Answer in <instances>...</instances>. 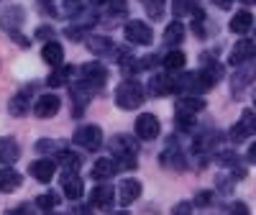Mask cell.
<instances>
[{
    "mask_svg": "<svg viewBox=\"0 0 256 215\" xmlns=\"http://www.w3.org/2000/svg\"><path fill=\"white\" fill-rule=\"evenodd\" d=\"M144 102V88L136 80H126L118 84L116 90V105L123 108V110H134V108H141Z\"/></svg>",
    "mask_w": 256,
    "mask_h": 215,
    "instance_id": "cell-1",
    "label": "cell"
},
{
    "mask_svg": "<svg viewBox=\"0 0 256 215\" xmlns=\"http://www.w3.org/2000/svg\"><path fill=\"white\" fill-rule=\"evenodd\" d=\"M74 144L82 146V148H88V152H98V148L102 146V128L100 126H80L77 128V134H74Z\"/></svg>",
    "mask_w": 256,
    "mask_h": 215,
    "instance_id": "cell-2",
    "label": "cell"
},
{
    "mask_svg": "<svg viewBox=\"0 0 256 215\" xmlns=\"http://www.w3.org/2000/svg\"><path fill=\"white\" fill-rule=\"evenodd\" d=\"M80 77H82L80 80L82 84H88L90 90H98L105 84V80H108V70H105L100 62H88L80 67Z\"/></svg>",
    "mask_w": 256,
    "mask_h": 215,
    "instance_id": "cell-3",
    "label": "cell"
},
{
    "mask_svg": "<svg viewBox=\"0 0 256 215\" xmlns=\"http://www.w3.org/2000/svg\"><path fill=\"white\" fill-rule=\"evenodd\" d=\"M123 34H126V38L131 41V44H138V46H148L154 41V31L148 28L144 20H128Z\"/></svg>",
    "mask_w": 256,
    "mask_h": 215,
    "instance_id": "cell-4",
    "label": "cell"
},
{
    "mask_svg": "<svg viewBox=\"0 0 256 215\" xmlns=\"http://www.w3.org/2000/svg\"><path fill=\"white\" fill-rule=\"evenodd\" d=\"M254 134H256V113L254 110H244L241 118H238V123L230 128V141L241 144V141H246Z\"/></svg>",
    "mask_w": 256,
    "mask_h": 215,
    "instance_id": "cell-5",
    "label": "cell"
},
{
    "mask_svg": "<svg viewBox=\"0 0 256 215\" xmlns=\"http://www.w3.org/2000/svg\"><path fill=\"white\" fill-rule=\"evenodd\" d=\"M159 131H162V126H159V118H156L154 113H141V116L136 118V136H138V138L152 141V138L159 136Z\"/></svg>",
    "mask_w": 256,
    "mask_h": 215,
    "instance_id": "cell-6",
    "label": "cell"
},
{
    "mask_svg": "<svg viewBox=\"0 0 256 215\" xmlns=\"http://www.w3.org/2000/svg\"><path fill=\"white\" fill-rule=\"evenodd\" d=\"M88 49L92 52V54H98V56H116V62H118V56H120V46H116L110 38H105V36H90L88 38Z\"/></svg>",
    "mask_w": 256,
    "mask_h": 215,
    "instance_id": "cell-7",
    "label": "cell"
},
{
    "mask_svg": "<svg viewBox=\"0 0 256 215\" xmlns=\"http://www.w3.org/2000/svg\"><path fill=\"white\" fill-rule=\"evenodd\" d=\"M59 108H62V100L49 92V95H41V98L34 102V113H36L38 118H52V116L59 113Z\"/></svg>",
    "mask_w": 256,
    "mask_h": 215,
    "instance_id": "cell-8",
    "label": "cell"
},
{
    "mask_svg": "<svg viewBox=\"0 0 256 215\" xmlns=\"http://www.w3.org/2000/svg\"><path fill=\"white\" fill-rule=\"evenodd\" d=\"M256 56V44L251 38H241L236 41V46L230 49V64H246Z\"/></svg>",
    "mask_w": 256,
    "mask_h": 215,
    "instance_id": "cell-9",
    "label": "cell"
},
{
    "mask_svg": "<svg viewBox=\"0 0 256 215\" xmlns=\"http://www.w3.org/2000/svg\"><path fill=\"white\" fill-rule=\"evenodd\" d=\"M90 98H92V90L88 88V84H82V82H77L74 88H72V116L74 118H80L82 113H84V108H88V102H90Z\"/></svg>",
    "mask_w": 256,
    "mask_h": 215,
    "instance_id": "cell-10",
    "label": "cell"
},
{
    "mask_svg": "<svg viewBox=\"0 0 256 215\" xmlns=\"http://www.w3.org/2000/svg\"><path fill=\"white\" fill-rule=\"evenodd\" d=\"M113 200H116V192H113L110 184H98L90 195V205H95L98 210H110Z\"/></svg>",
    "mask_w": 256,
    "mask_h": 215,
    "instance_id": "cell-11",
    "label": "cell"
},
{
    "mask_svg": "<svg viewBox=\"0 0 256 215\" xmlns=\"http://www.w3.org/2000/svg\"><path fill=\"white\" fill-rule=\"evenodd\" d=\"M31 92H34V88H24V90H18L13 98H10V116H26L28 110H31Z\"/></svg>",
    "mask_w": 256,
    "mask_h": 215,
    "instance_id": "cell-12",
    "label": "cell"
},
{
    "mask_svg": "<svg viewBox=\"0 0 256 215\" xmlns=\"http://www.w3.org/2000/svg\"><path fill=\"white\" fill-rule=\"evenodd\" d=\"M174 110H177V116H195V113L205 110V100L195 98V95H182L174 102Z\"/></svg>",
    "mask_w": 256,
    "mask_h": 215,
    "instance_id": "cell-13",
    "label": "cell"
},
{
    "mask_svg": "<svg viewBox=\"0 0 256 215\" xmlns=\"http://www.w3.org/2000/svg\"><path fill=\"white\" fill-rule=\"evenodd\" d=\"M141 198V182L138 180H123L118 187V202L120 205H131Z\"/></svg>",
    "mask_w": 256,
    "mask_h": 215,
    "instance_id": "cell-14",
    "label": "cell"
},
{
    "mask_svg": "<svg viewBox=\"0 0 256 215\" xmlns=\"http://www.w3.org/2000/svg\"><path fill=\"white\" fill-rule=\"evenodd\" d=\"M28 172H31V177H36L38 182H52L54 172H56V162L54 159H38V162H34L28 166Z\"/></svg>",
    "mask_w": 256,
    "mask_h": 215,
    "instance_id": "cell-15",
    "label": "cell"
},
{
    "mask_svg": "<svg viewBox=\"0 0 256 215\" xmlns=\"http://www.w3.org/2000/svg\"><path fill=\"white\" fill-rule=\"evenodd\" d=\"M148 90H152V95H156V98L172 95L174 92V80L169 74H154L152 82H148Z\"/></svg>",
    "mask_w": 256,
    "mask_h": 215,
    "instance_id": "cell-16",
    "label": "cell"
},
{
    "mask_svg": "<svg viewBox=\"0 0 256 215\" xmlns=\"http://www.w3.org/2000/svg\"><path fill=\"white\" fill-rule=\"evenodd\" d=\"M18 156H20V146H18V141L10 138V136L0 138V162L10 166L13 162H18Z\"/></svg>",
    "mask_w": 256,
    "mask_h": 215,
    "instance_id": "cell-17",
    "label": "cell"
},
{
    "mask_svg": "<svg viewBox=\"0 0 256 215\" xmlns=\"http://www.w3.org/2000/svg\"><path fill=\"white\" fill-rule=\"evenodd\" d=\"M24 24V8H6L0 16V26L10 34H18V26Z\"/></svg>",
    "mask_w": 256,
    "mask_h": 215,
    "instance_id": "cell-18",
    "label": "cell"
},
{
    "mask_svg": "<svg viewBox=\"0 0 256 215\" xmlns=\"http://www.w3.org/2000/svg\"><path fill=\"white\" fill-rule=\"evenodd\" d=\"M116 172H118V164H116V159H108V156H102V159H98V162L92 164V180L102 182V180L113 177Z\"/></svg>",
    "mask_w": 256,
    "mask_h": 215,
    "instance_id": "cell-19",
    "label": "cell"
},
{
    "mask_svg": "<svg viewBox=\"0 0 256 215\" xmlns=\"http://www.w3.org/2000/svg\"><path fill=\"white\" fill-rule=\"evenodd\" d=\"M24 182V177L18 174L13 166H3L0 169V192H16Z\"/></svg>",
    "mask_w": 256,
    "mask_h": 215,
    "instance_id": "cell-20",
    "label": "cell"
},
{
    "mask_svg": "<svg viewBox=\"0 0 256 215\" xmlns=\"http://www.w3.org/2000/svg\"><path fill=\"white\" fill-rule=\"evenodd\" d=\"M56 162L62 164L64 174H77V169L82 166V159H80V154H74V152H67V148H62V152L56 154Z\"/></svg>",
    "mask_w": 256,
    "mask_h": 215,
    "instance_id": "cell-21",
    "label": "cell"
},
{
    "mask_svg": "<svg viewBox=\"0 0 256 215\" xmlns=\"http://www.w3.org/2000/svg\"><path fill=\"white\" fill-rule=\"evenodd\" d=\"M41 59H44L46 64H52V67H62V59H64L62 44H56V41H46L44 49H41Z\"/></svg>",
    "mask_w": 256,
    "mask_h": 215,
    "instance_id": "cell-22",
    "label": "cell"
},
{
    "mask_svg": "<svg viewBox=\"0 0 256 215\" xmlns=\"http://www.w3.org/2000/svg\"><path fill=\"white\" fill-rule=\"evenodd\" d=\"M62 190H64V195H67L70 200H80L82 192H84L82 180H80L77 174H64V177H62Z\"/></svg>",
    "mask_w": 256,
    "mask_h": 215,
    "instance_id": "cell-23",
    "label": "cell"
},
{
    "mask_svg": "<svg viewBox=\"0 0 256 215\" xmlns=\"http://www.w3.org/2000/svg\"><path fill=\"white\" fill-rule=\"evenodd\" d=\"M162 164L169 166V169H182L184 166V159H182V152L177 148V144H169L162 152Z\"/></svg>",
    "mask_w": 256,
    "mask_h": 215,
    "instance_id": "cell-24",
    "label": "cell"
},
{
    "mask_svg": "<svg viewBox=\"0 0 256 215\" xmlns=\"http://www.w3.org/2000/svg\"><path fill=\"white\" fill-rule=\"evenodd\" d=\"M228 26H230L233 34H246V31L254 26V16H251L248 10H238L236 16L230 18V24H228Z\"/></svg>",
    "mask_w": 256,
    "mask_h": 215,
    "instance_id": "cell-25",
    "label": "cell"
},
{
    "mask_svg": "<svg viewBox=\"0 0 256 215\" xmlns=\"http://www.w3.org/2000/svg\"><path fill=\"white\" fill-rule=\"evenodd\" d=\"M72 74H74V70L67 67V64H62V67H56V70L49 74L46 84H49V88H62V84H67V82L72 80Z\"/></svg>",
    "mask_w": 256,
    "mask_h": 215,
    "instance_id": "cell-26",
    "label": "cell"
},
{
    "mask_svg": "<svg viewBox=\"0 0 256 215\" xmlns=\"http://www.w3.org/2000/svg\"><path fill=\"white\" fill-rule=\"evenodd\" d=\"M184 62H187V56H184L180 49H172L169 54H164V59H162V64H164V70H166V72H177V70H182V67H184Z\"/></svg>",
    "mask_w": 256,
    "mask_h": 215,
    "instance_id": "cell-27",
    "label": "cell"
},
{
    "mask_svg": "<svg viewBox=\"0 0 256 215\" xmlns=\"http://www.w3.org/2000/svg\"><path fill=\"white\" fill-rule=\"evenodd\" d=\"M195 10H200V0H174V3H172V13L177 18L195 16Z\"/></svg>",
    "mask_w": 256,
    "mask_h": 215,
    "instance_id": "cell-28",
    "label": "cell"
},
{
    "mask_svg": "<svg viewBox=\"0 0 256 215\" xmlns=\"http://www.w3.org/2000/svg\"><path fill=\"white\" fill-rule=\"evenodd\" d=\"M182 38H184V26L180 24V20H172V24L166 26V31H164V44L172 46V44H180Z\"/></svg>",
    "mask_w": 256,
    "mask_h": 215,
    "instance_id": "cell-29",
    "label": "cell"
},
{
    "mask_svg": "<svg viewBox=\"0 0 256 215\" xmlns=\"http://www.w3.org/2000/svg\"><path fill=\"white\" fill-rule=\"evenodd\" d=\"M254 77H256V67H246L244 72H238V77H233V92L244 90V88H246V84H248Z\"/></svg>",
    "mask_w": 256,
    "mask_h": 215,
    "instance_id": "cell-30",
    "label": "cell"
},
{
    "mask_svg": "<svg viewBox=\"0 0 256 215\" xmlns=\"http://www.w3.org/2000/svg\"><path fill=\"white\" fill-rule=\"evenodd\" d=\"M62 148H64V144L52 141V138H41V141L36 144V152H38V154H59Z\"/></svg>",
    "mask_w": 256,
    "mask_h": 215,
    "instance_id": "cell-31",
    "label": "cell"
},
{
    "mask_svg": "<svg viewBox=\"0 0 256 215\" xmlns=\"http://www.w3.org/2000/svg\"><path fill=\"white\" fill-rule=\"evenodd\" d=\"M36 205H38L41 210H54V208L59 205V195H56V192H44V195L36 198Z\"/></svg>",
    "mask_w": 256,
    "mask_h": 215,
    "instance_id": "cell-32",
    "label": "cell"
},
{
    "mask_svg": "<svg viewBox=\"0 0 256 215\" xmlns=\"http://www.w3.org/2000/svg\"><path fill=\"white\" fill-rule=\"evenodd\" d=\"M164 3H166V0H144V8H146L148 16L156 20V18H162V13H164Z\"/></svg>",
    "mask_w": 256,
    "mask_h": 215,
    "instance_id": "cell-33",
    "label": "cell"
},
{
    "mask_svg": "<svg viewBox=\"0 0 256 215\" xmlns=\"http://www.w3.org/2000/svg\"><path fill=\"white\" fill-rule=\"evenodd\" d=\"M128 13V6H126V0H110V8H108V16L116 20V18H123Z\"/></svg>",
    "mask_w": 256,
    "mask_h": 215,
    "instance_id": "cell-34",
    "label": "cell"
},
{
    "mask_svg": "<svg viewBox=\"0 0 256 215\" xmlns=\"http://www.w3.org/2000/svg\"><path fill=\"white\" fill-rule=\"evenodd\" d=\"M218 162L223 166H236L238 164V154H233V152H220L218 154Z\"/></svg>",
    "mask_w": 256,
    "mask_h": 215,
    "instance_id": "cell-35",
    "label": "cell"
},
{
    "mask_svg": "<svg viewBox=\"0 0 256 215\" xmlns=\"http://www.w3.org/2000/svg\"><path fill=\"white\" fill-rule=\"evenodd\" d=\"M38 6H41V10H44L46 16H59V6H56V0H38Z\"/></svg>",
    "mask_w": 256,
    "mask_h": 215,
    "instance_id": "cell-36",
    "label": "cell"
},
{
    "mask_svg": "<svg viewBox=\"0 0 256 215\" xmlns=\"http://www.w3.org/2000/svg\"><path fill=\"white\" fill-rule=\"evenodd\" d=\"M210 200H212V192H208V190H202V192H198V195H195V205H200V208L210 205Z\"/></svg>",
    "mask_w": 256,
    "mask_h": 215,
    "instance_id": "cell-37",
    "label": "cell"
},
{
    "mask_svg": "<svg viewBox=\"0 0 256 215\" xmlns=\"http://www.w3.org/2000/svg\"><path fill=\"white\" fill-rule=\"evenodd\" d=\"M36 38H44V41L54 38V28H52V26H38V28H36Z\"/></svg>",
    "mask_w": 256,
    "mask_h": 215,
    "instance_id": "cell-38",
    "label": "cell"
},
{
    "mask_svg": "<svg viewBox=\"0 0 256 215\" xmlns=\"http://www.w3.org/2000/svg\"><path fill=\"white\" fill-rule=\"evenodd\" d=\"M228 215H251V212H248V208L244 202H233L230 210H228Z\"/></svg>",
    "mask_w": 256,
    "mask_h": 215,
    "instance_id": "cell-39",
    "label": "cell"
},
{
    "mask_svg": "<svg viewBox=\"0 0 256 215\" xmlns=\"http://www.w3.org/2000/svg\"><path fill=\"white\" fill-rule=\"evenodd\" d=\"M6 215H34V212H31V208H28V205H20V208H13V210H8Z\"/></svg>",
    "mask_w": 256,
    "mask_h": 215,
    "instance_id": "cell-40",
    "label": "cell"
},
{
    "mask_svg": "<svg viewBox=\"0 0 256 215\" xmlns=\"http://www.w3.org/2000/svg\"><path fill=\"white\" fill-rule=\"evenodd\" d=\"M212 3H216L218 8H223V10H228V8H230V0H212Z\"/></svg>",
    "mask_w": 256,
    "mask_h": 215,
    "instance_id": "cell-41",
    "label": "cell"
},
{
    "mask_svg": "<svg viewBox=\"0 0 256 215\" xmlns=\"http://www.w3.org/2000/svg\"><path fill=\"white\" fill-rule=\"evenodd\" d=\"M248 162L256 164V144H251V148H248Z\"/></svg>",
    "mask_w": 256,
    "mask_h": 215,
    "instance_id": "cell-42",
    "label": "cell"
},
{
    "mask_svg": "<svg viewBox=\"0 0 256 215\" xmlns=\"http://www.w3.org/2000/svg\"><path fill=\"white\" fill-rule=\"evenodd\" d=\"M77 215H90V210H88V208H80V210H77Z\"/></svg>",
    "mask_w": 256,
    "mask_h": 215,
    "instance_id": "cell-43",
    "label": "cell"
},
{
    "mask_svg": "<svg viewBox=\"0 0 256 215\" xmlns=\"http://www.w3.org/2000/svg\"><path fill=\"white\" fill-rule=\"evenodd\" d=\"M92 3H98V6H102V3H110V0H92Z\"/></svg>",
    "mask_w": 256,
    "mask_h": 215,
    "instance_id": "cell-44",
    "label": "cell"
},
{
    "mask_svg": "<svg viewBox=\"0 0 256 215\" xmlns=\"http://www.w3.org/2000/svg\"><path fill=\"white\" fill-rule=\"evenodd\" d=\"M113 215H128V212H126V210H120V212H113Z\"/></svg>",
    "mask_w": 256,
    "mask_h": 215,
    "instance_id": "cell-45",
    "label": "cell"
},
{
    "mask_svg": "<svg viewBox=\"0 0 256 215\" xmlns=\"http://www.w3.org/2000/svg\"><path fill=\"white\" fill-rule=\"evenodd\" d=\"M241 3H256V0H241Z\"/></svg>",
    "mask_w": 256,
    "mask_h": 215,
    "instance_id": "cell-46",
    "label": "cell"
},
{
    "mask_svg": "<svg viewBox=\"0 0 256 215\" xmlns=\"http://www.w3.org/2000/svg\"><path fill=\"white\" fill-rule=\"evenodd\" d=\"M254 105H256V92H254Z\"/></svg>",
    "mask_w": 256,
    "mask_h": 215,
    "instance_id": "cell-47",
    "label": "cell"
}]
</instances>
